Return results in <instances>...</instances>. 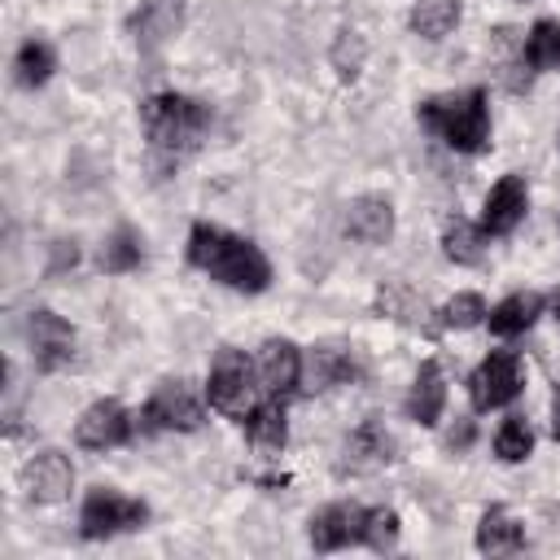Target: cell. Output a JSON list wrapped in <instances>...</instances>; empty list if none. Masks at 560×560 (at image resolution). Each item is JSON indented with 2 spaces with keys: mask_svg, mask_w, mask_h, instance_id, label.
Masks as SVG:
<instances>
[{
  "mask_svg": "<svg viewBox=\"0 0 560 560\" xmlns=\"http://www.w3.org/2000/svg\"><path fill=\"white\" fill-rule=\"evenodd\" d=\"M525 210H529V188H525V175L512 171L499 184H490V192L481 201V232L486 236H508V232H516Z\"/></svg>",
  "mask_w": 560,
  "mask_h": 560,
  "instance_id": "obj_10",
  "label": "cell"
},
{
  "mask_svg": "<svg viewBox=\"0 0 560 560\" xmlns=\"http://www.w3.org/2000/svg\"><path fill=\"white\" fill-rule=\"evenodd\" d=\"M556 144H560V136H556Z\"/></svg>",
  "mask_w": 560,
  "mask_h": 560,
  "instance_id": "obj_34",
  "label": "cell"
},
{
  "mask_svg": "<svg viewBox=\"0 0 560 560\" xmlns=\"http://www.w3.org/2000/svg\"><path fill=\"white\" fill-rule=\"evenodd\" d=\"M302 372L311 376V389H332L354 376V359L341 346H315V354H311V363H302Z\"/></svg>",
  "mask_w": 560,
  "mask_h": 560,
  "instance_id": "obj_23",
  "label": "cell"
},
{
  "mask_svg": "<svg viewBox=\"0 0 560 560\" xmlns=\"http://www.w3.org/2000/svg\"><path fill=\"white\" fill-rule=\"evenodd\" d=\"M442 254L455 262V267H477L481 254H486V232L481 223H468L459 214H451L442 223Z\"/></svg>",
  "mask_w": 560,
  "mask_h": 560,
  "instance_id": "obj_21",
  "label": "cell"
},
{
  "mask_svg": "<svg viewBox=\"0 0 560 560\" xmlns=\"http://www.w3.org/2000/svg\"><path fill=\"white\" fill-rule=\"evenodd\" d=\"M402 411H407V420H416V424H424V429L442 420V411H446V376H442V368H438L433 359L420 363V372H416V381H411V389H407Z\"/></svg>",
  "mask_w": 560,
  "mask_h": 560,
  "instance_id": "obj_17",
  "label": "cell"
},
{
  "mask_svg": "<svg viewBox=\"0 0 560 560\" xmlns=\"http://www.w3.org/2000/svg\"><path fill=\"white\" fill-rule=\"evenodd\" d=\"M140 258H144V241H140V232L136 228H114L109 236H105V245H101V271H109V276H122V271H136L140 267Z\"/></svg>",
  "mask_w": 560,
  "mask_h": 560,
  "instance_id": "obj_24",
  "label": "cell"
},
{
  "mask_svg": "<svg viewBox=\"0 0 560 560\" xmlns=\"http://www.w3.org/2000/svg\"><path fill=\"white\" fill-rule=\"evenodd\" d=\"M556 228H560V223H556Z\"/></svg>",
  "mask_w": 560,
  "mask_h": 560,
  "instance_id": "obj_35",
  "label": "cell"
},
{
  "mask_svg": "<svg viewBox=\"0 0 560 560\" xmlns=\"http://www.w3.org/2000/svg\"><path fill=\"white\" fill-rule=\"evenodd\" d=\"M363 512L359 503H328L311 516L306 534H311V547L315 551H341L350 542H363Z\"/></svg>",
  "mask_w": 560,
  "mask_h": 560,
  "instance_id": "obj_12",
  "label": "cell"
},
{
  "mask_svg": "<svg viewBox=\"0 0 560 560\" xmlns=\"http://www.w3.org/2000/svg\"><path fill=\"white\" fill-rule=\"evenodd\" d=\"M302 350L289 341V337H271V341H262V350H258V385H262V394H271V398H284V394H293L298 385H302Z\"/></svg>",
  "mask_w": 560,
  "mask_h": 560,
  "instance_id": "obj_11",
  "label": "cell"
},
{
  "mask_svg": "<svg viewBox=\"0 0 560 560\" xmlns=\"http://www.w3.org/2000/svg\"><path fill=\"white\" fill-rule=\"evenodd\" d=\"M459 0H411V31L420 39H446L459 26Z\"/></svg>",
  "mask_w": 560,
  "mask_h": 560,
  "instance_id": "obj_22",
  "label": "cell"
},
{
  "mask_svg": "<svg viewBox=\"0 0 560 560\" xmlns=\"http://www.w3.org/2000/svg\"><path fill=\"white\" fill-rule=\"evenodd\" d=\"M363 542L372 551H394L398 547V512L394 508H368L363 512Z\"/></svg>",
  "mask_w": 560,
  "mask_h": 560,
  "instance_id": "obj_29",
  "label": "cell"
},
{
  "mask_svg": "<svg viewBox=\"0 0 560 560\" xmlns=\"http://www.w3.org/2000/svg\"><path fill=\"white\" fill-rule=\"evenodd\" d=\"M140 127H144L153 158L166 166H179L188 153L201 149L210 131V109L184 92H153L140 105Z\"/></svg>",
  "mask_w": 560,
  "mask_h": 560,
  "instance_id": "obj_2",
  "label": "cell"
},
{
  "mask_svg": "<svg viewBox=\"0 0 560 560\" xmlns=\"http://www.w3.org/2000/svg\"><path fill=\"white\" fill-rule=\"evenodd\" d=\"M31 354H35V368L39 372H61L70 359H74V328L57 315V311H31Z\"/></svg>",
  "mask_w": 560,
  "mask_h": 560,
  "instance_id": "obj_9",
  "label": "cell"
},
{
  "mask_svg": "<svg viewBox=\"0 0 560 560\" xmlns=\"http://www.w3.org/2000/svg\"><path fill=\"white\" fill-rule=\"evenodd\" d=\"M389 459H394V438H389L376 420L359 424V429L346 438V446H341V472H376V468H385Z\"/></svg>",
  "mask_w": 560,
  "mask_h": 560,
  "instance_id": "obj_16",
  "label": "cell"
},
{
  "mask_svg": "<svg viewBox=\"0 0 560 560\" xmlns=\"http://www.w3.org/2000/svg\"><path fill=\"white\" fill-rule=\"evenodd\" d=\"M346 236L359 245H385L394 236V206L381 192H363L346 206Z\"/></svg>",
  "mask_w": 560,
  "mask_h": 560,
  "instance_id": "obj_14",
  "label": "cell"
},
{
  "mask_svg": "<svg viewBox=\"0 0 560 560\" xmlns=\"http://www.w3.org/2000/svg\"><path fill=\"white\" fill-rule=\"evenodd\" d=\"M13 70H18V83L22 88H44L57 70V52L44 44V39H26L13 57Z\"/></svg>",
  "mask_w": 560,
  "mask_h": 560,
  "instance_id": "obj_26",
  "label": "cell"
},
{
  "mask_svg": "<svg viewBox=\"0 0 560 560\" xmlns=\"http://www.w3.org/2000/svg\"><path fill=\"white\" fill-rule=\"evenodd\" d=\"M525 385V368H521V354L516 350H490L472 376H468V398H472V411H494V407H508Z\"/></svg>",
  "mask_w": 560,
  "mask_h": 560,
  "instance_id": "obj_6",
  "label": "cell"
},
{
  "mask_svg": "<svg viewBox=\"0 0 560 560\" xmlns=\"http://www.w3.org/2000/svg\"><path fill=\"white\" fill-rule=\"evenodd\" d=\"M521 57L529 61V70H551L560 66V22L538 18L529 26V35L521 39Z\"/></svg>",
  "mask_w": 560,
  "mask_h": 560,
  "instance_id": "obj_25",
  "label": "cell"
},
{
  "mask_svg": "<svg viewBox=\"0 0 560 560\" xmlns=\"http://www.w3.org/2000/svg\"><path fill=\"white\" fill-rule=\"evenodd\" d=\"M258 368L241 354V350H232V346H223L219 354H214V363H210V376H206V398H210V407L214 411H223V416H232V420H245L254 407H258Z\"/></svg>",
  "mask_w": 560,
  "mask_h": 560,
  "instance_id": "obj_4",
  "label": "cell"
},
{
  "mask_svg": "<svg viewBox=\"0 0 560 560\" xmlns=\"http://www.w3.org/2000/svg\"><path fill=\"white\" fill-rule=\"evenodd\" d=\"M551 315H556V324H560V289H556V298H551Z\"/></svg>",
  "mask_w": 560,
  "mask_h": 560,
  "instance_id": "obj_33",
  "label": "cell"
},
{
  "mask_svg": "<svg viewBox=\"0 0 560 560\" xmlns=\"http://www.w3.org/2000/svg\"><path fill=\"white\" fill-rule=\"evenodd\" d=\"M442 328H477V324H486V302H481V293H455L442 311Z\"/></svg>",
  "mask_w": 560,
  "mask_h": 560,
  "instance_id": "obj_30",
  "label": "cell"
},
{
  "mask_svg": "<svg viewBox=\"0 0 560 560\" xmlns=\"http://www.w3.org/2000/svg\"><path fill=\"white\" fill-rule=\"evenodd\" d=\"M416 118L455 153H481L490 144V105L486 88H464L451 96H429L416 105Z\"/></svg>",
  "mask_w": 560,
  "mask_h": 560,
  "instance_id": "obj_3",
  "label": "cell"
},
{
  "mask_svg": "<svg viewBox=\"0 0 560 560\" xmlns=\"http://www.w3.org/2000/svg\"><path fill=\"white\" fill-rule=\"evenodd\" d=\"M542 315V298L538 293H508L499 306H490L486 324L494 337H521L525 328H534V319Z\"/></svg>",
  "mask_w": 560,
  "mask_h": 560,
  "instance_id": "obj_20",
  "label": "cell"
},
{
  "mask_svg": "<svg viewBox=\"0 0 560 560\" xmlns=\"http://www.w3.org/2000/svg\"><path fill=\"white\" fill-rule=\"evenodd\" d=\"M376 311L389 315V319H402V324H411V328H420V319H424V302H420L402 280L381 284V293H376Z\"/></svg>",
  "mask_w": 560,
  "mask_h": 560,
  "instance_id": "obj_27",
  "label": "cell"
},
{
  "mask_svg": "<svg viewBox=\"0 0 560 560\" xmlns=\"http://www.w3.org/2000/svg\"><path fill=\"white\" fill-rule=\"evenodd\" d=\"M468 442H472V424H468V420H464L459 429H451V433H446V446H459V451H464Z\"/></svg>",
  "mask_w": 560,
  "mask_h": 560,
  "instance_id": "obj_31",
  "label": "cell"
},
{
  "mask_svg": "<svg viewBox=\"0 0 560 560\" xmlns=\"http://www.w3.org/2000/svg\"><path fill=\"white\" fill-rule=\"evenodd\" d=\"M188 262L236 293H262L271 284L267 254L254 241H245L219 223H206V219L192 223V232H188Z\"/></svg>",
  "mask_w": 560,
  "mask_h": 560,
  "instance_id": "obj_1",
  "label": "cell"
},
{
  "mask_svg": "<svg viewBox=\"0 0 560 560\" xmlns=\"http://www.w3.org/2000/svg\"><path fill=\"white\" fill-rule=\"evenodd\" d=\"M529 451H534V429H529V420H525V416H508V420L499 424V433H494V455H499L503 464H521V459H529Z\"/></svg>",
  "mask_w": 560,
  "mask_h": 560,
  "instance_id": "obj_28",
  "label": "cell"
},
{
  "mask_svg": "<svg viewBox=\"0 0 560 560\" xmlns=\"http://www.w3.org/2000/svg\"><path fill=\"white\" fill-rule=\"evenodd\" d=\"M184 26V0H140V9L131 13V39L153 52L162 48L171 35H179Z\"/></svg>",
  "mask_w": 560,
  "mask_h": 560,
  "instance_id": "obj_15",
  "label": "cell"
},
{
  "mask_svg": "<svg viewBox=\"0 0 560 560\" xmlns=\"http://www.w3.org/2000/svg\"><path fill=\"white\" fill-rule=\"evenodd\" d=\"M136 424H140V420H136L118 398H96V402L74 420V442H79L83 451H114V446L131 442Z\"/></svg>",
  "mask_w": 560,
  "mask_h": 560,
  "instance_id": "obj_8",
  "label": "cell"
},
{
  "mask_svg": "<svg viewBox=\"0 0 560 560\" xmlns=\"http://www.w3.org/2000/svg\"><path fill=\"white\" fill-rule=\"evenodd\" d=\"M70 486H74V468L61 451H39L22 468V490L31 503H61L70 494Z\"/></svg>",
  "mask_w": 560,
  "mask_h": 560,
  "instance_id": "obj_13",
  "label": "cell"
},
{
  "mask_svg": "<svg viewBox=\"0 0 560 560\" xmlns=\"http://www.w3.org/2000/svg\"><path fill=\"white\" fill-rule=\"evenodd\" d=\"M136 420H140V429H149V433H158V429L197 433L201 420H206V411H201V398H197L184 381H162V385L149 394V402H144V411H140Z\"/></svg>",
  "mask_w": 560,
  "mask_h": 560,
  "instance_id": "obj_7",
  "label": "cell"
},
{
  "mask_svg": "<svg viewBox=\"0 0 560 560\" xmlns=\"http://www.w3.org/2000/svg\"><path fill=\"white\" fill-rule=\"evenodd\" d=\"M551 438L560 442V394L551 398Z\"/></svg>",
  "mask_w": 560,
  "mask_h": 560,
  "instance_id": "obj_32",
  "label": "cell"
},
{
  "mask_svg": "<svg viewBox=\"0 0 560 560\" xmlns=\"http://www.w3.org/2000/svg\"><path fill=\"white\" fill-rule=\"evenodd\" d=\"M525 547V529L508 508H486L477 521V551L481 556H512Z\"/></svg>",
  "mask_w": 560,
  "mask_h": 560,
  "instance_id": "obj_19",
  "label": "cell"
},
{
  "mask_svg": "<svg viewBox=\"0 0 560 560\" xmlns=\"http://www.w3.org/2000/svg\"><path fill=\"white\" fill-rule=\"evenodd\" d=\"M149 521V503L122 494V490H109V486H96L88 490L83 508H79V534L88 542H101V538H114V534H131Z\"/></svg>",
  "mask_w": 560,
  "mask_h": 560,
  "instance_id": "obj_5",
  "label": "cell"
},
{
  "mask_svg": "<svg viewBox=\"0 0 560 560\" xmlns=\"http://www.w3.org/2000/svg\"><path fill=\"white\" fill-rule=\"evenodd\" d=\"M241 424H245L249 446L262 451V455H280L284 442H289V416H284V402L271 398V394H267V402H258Z\"/></svg>",
  "mask_w": 560,
  "mask_h": 560,
  "instance_id": "obj_18",
  "label": "cell"
}]
</instances>
